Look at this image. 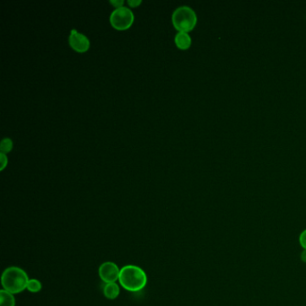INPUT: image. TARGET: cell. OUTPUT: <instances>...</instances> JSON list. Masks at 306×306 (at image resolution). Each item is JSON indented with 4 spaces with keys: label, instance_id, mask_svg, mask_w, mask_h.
I'll return each instance as SVG.
<instances>
[{
    "label": "cell",
    "instance_id": "8fae6325",
    "mask_svg": "<svg viewBox=\"0 0 306 306\" xmlns=\"http://www.w3.org/2000/svg\"><path fill=\"white\" fill-rule=\"evenodd\" d=\"M13 148V141L10 139H4L0 144V151L3 154H8Z\"/></svg>",
    "mask_w": 306,
    "mask_h": 306
},
{
    "label": "cell",
    "instance_id": "5bb4252c",
    "mask_svg": "<svg viewBox=\"0 0 306 306\" xmlns=\"http://www.w3.org/2000/svg\"><path fill=\"white\" fill-rule=\"evenodd\" d=\"M128 3H129L131 8H136V7H138V6L141 4L142 1L141 0H129Z\"/></svg>",
    "mask_w": 306,
    "mask_h": 306
},
{
    "label": "cell",
    "instance_id": "9c48e42d",
    "mask_svg": "<svg viewBox=\"0 0 306 306\" xmlns=\"http://www.w3.org/2000/svg\"><path fill=\"white\" fill-rule=\"evenodd\" d=\"M0 306H16V299L13 293L7 290L0 291Z\"/></svg>",
    "mask_w": 306,
    "mask_h": 306
},
{
    "label": "cell",
    "instance_id": "6da1fadb",
    "mask_svg": "<svg viewBox=\"0 0 306 306\" xmlns=\"http://www.w3.org/2000/svg\"><path fill=\"white\" fill-rule=\"evenodd\" d=\"M119 281L124 289L139 292L147 285V274L138 266L127 265L121 269Z\"/></svg>",
    "mask_w": 306,
    "mask_h": 306
},
{
    "label": "cell",
    "instance_id": "7a4b0ae2",
    "mask_svg": "<svg viewBox=\"0 0 306 306\" xmlns=\"http://www.w3.org/2000/svg\"><path fill=\"white\" fill-rule=\"evenodd\" d=\"M29 277L26 271L18 267L5 269L1 277V283L5 290L11 293H19L27 289Z\"/></svg>",
    "mask_w": 306,
    "mask_h": 306
},
{
    "label": "cell",
    "instance_id": "52a82bcc",
    "mask_svg": "<svg viewBox=\"0 0 306 306\" xmlns=\"http://www.w3.org/2000/svg\"><path fill=\"white\" fill-rule=\"evenodd\" d=\"M175 43L180 50H187L191 45V38L188 33L179 32L175 35Z\"/></svg>",
    "mask_w": 306,
    "mask_h": 306
},
{
    "label": "cell",
    "instance_id": "ba28073f",
    "mask_svg": "<svg viewBox=\"0 0 306 306\" xmlns=\"http://www.w3.org/2000/svg\"><path fill=\"white\" fill-rule=\"evenodd\" d=\"M104 293H105V297L114 300V299H116L120 294V287L116 283L106 284L104 288Z\"/></svg>",
    "mask_w": 306,
    "mask_h": 306
},
{
    "label": "cell",
    "instance_id": "277c9868",
    "mask_svg": "<svg viewBox=\"0 0 306 306\" xmlns=\"http://www.w3.org/2000/svg\"><path fill=\"white\" fill-rule=\"evenodd\" d=\"M134 21V15L128 8L122 7L114 10L110 17V22L115 29L123 31L130 28Z\"/></svg>",
    "mask_w": 306,
    "mask_h": 306
},
{
    "label": "cell",
    "instance_id": "3957f363",
    "mask_svg": "<svg viewBox=\"0 0 306 306\" xmlns=\"http://www.w3.org/2000/svg\"><path fill=\"white\" fill-rule=\"evenodd\" d=\"M172 24L179 32L188 33L194 29L197 24V15L191 8L182 6L177 8L172 13Z\"/></svg>",
    "mask_w": 306,
    "mask_h": 306
},
{
    "label": "cell",
    "instance_id": "5b68a950",
    "mask_svg": "<svg viewBox=\"0 0 306 306\" xmlns=\"http://www.w3.org/2000/svg\"><path fill=\"white\" fill-rule=\"evenodd\" d=\"M120 273L121 269L118 268L117 265L111 261L103 263L99 268V276L106 284L116 283L120 277Z\"/></svg>",
    "mask_w": 306,
    "mask_h": 306
},
{
    "label": "cell",
    "instance_id": "30bf717a",
    "mask_svg": "<svg viewBox=\"0 0 306 306\" xmlns=\"http://www.w3.org/2000/svg\"><path fill=\"white\" fill-rule=\"evenodd\" d=\"M42 283L38 279H29L28 285H27V289L29 290L32 293H38L42 290Z\"/></svg>",
    "mask_w": 306,
    "mask_h": 306
},
{
    "label": "cell",
    "instance_id": "4fadbf2b",
    "mask_svg": "<svg viewBox=\"0 0 306 306\" xmlns=\"http://www.w3.org/2000/svg\"><path fill=\"white\" fill-rule=\"evenodd\" d=\"M0 162H1V166H0V170H4L6 166L8 165V158H7V155L3 154V153H0Z\"/></svg>",
    "mask_w": 306,
    "mask_h": 306
},
{
    "label": "cell",
    "instance_id": "8992f818",
    "mask_svg": "<svg viewBox=\"0 0 306 306\" xmlns=\"http://www.w3.org/2000/svg\"><path fill=\"white\" fill-rule=\"evenodd\" d=\"M68 42L72 49L80 53L88 51L90 47L88 38L84 34L78 33L76 29L72 30L70 36L68 38Z\"/></svg>",
    "mask_w": 306,
    "mask_h": 306
},
{
    "label": "cell",
    "instance_id": "7c38bea8",
    "mask_svg": "<svg viewBox=\"0 0 306 306\" xmlns=\"http://www.w3.org/2000/svg\"><path fill=\"white\" fill-rule=\"evenodd\" d=\"M299 243L303 250H306V229L299 235Z\"/></svg>",
    "mask_w": 306,
    "mask_h": 306
},
{
    "label": "cell",
    "instance_id": "2e32d148",
    "mask_svg": "<svg viewBox=\"0 0 306 306\" xmlns=\"http://www.w3.org/2000/svg\"><path fill=\"white\" fill-rule=\"evenodd\" d=\"M301 260L303 263H306V250H303L301 253Z\"/></svg>",
    "mask_w": 306,
    "mask_h": 306
},
{
    "label": "cell",
    "instance_id": "9a60e30c",
    "mask_svg": "<svg viewBox=\"0 0 306 306\" xmlns=\"http://www.w3.org/2000/svg\"><path fill=\"white\" fill-rule=\"evenodd\" d=\"M110 3H111L112 5H114V6H115L117 9H119V8H122V5H123V3H124V1H123V0H120V1H114V0H111V1H110Z\"/></svg>",
    "mask_w": 306,
    "mask_h": 306
}]
</instances>
